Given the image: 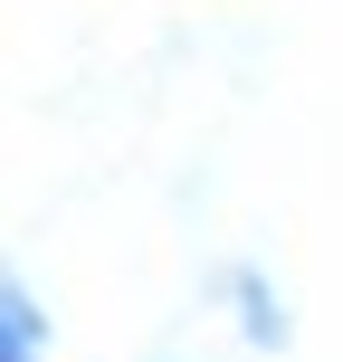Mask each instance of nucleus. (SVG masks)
Returning a JSON list of instances; mask_svg holds the SVG:
<instances>
[{"label": "nucleus", "instance_id": "1", "mask_svg": "<svg viewBox=\"0 0 343 362\" xmlns=\"http://www.w3.org/2000/svg\"><path fill=\"white\" fill-rule=\"evenodd\" d=\"M210 305L229 315L238 353H286L296 344V305L277 286V267H257V257H219L210 267Z\"/></svg>", "mask_w": 343, "mask_h": 362}, {"label": "nucleus", "instance_id": "2", "mask_svg": "<svg viewBox=\"0 0 343 362\" xmlns=\"http://www.w3.org/2000/svg\"><path fill=\"white\" fill-rule=\"evenodd\" d=\"M57 353V315L38 296L29 267H0V362H48Z\"/></svg>", "mask_w": 343, "mask_h": 362}]
</instances>
